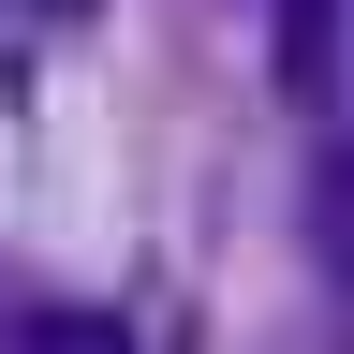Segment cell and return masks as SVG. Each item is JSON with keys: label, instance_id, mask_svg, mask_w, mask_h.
I'll list each match as a JSON object with an SVG mask.
<instances>
[{"label": "cell", "instance_id": "7a4b0ae2", "mask_svg": "<svg viewBox=\"0 0 354 354\" xmlns=\"http://www.w3.org/2000/svg\"><path fill=\"white\" fill-rule=\"evenodd\" d=\"M310 251H325V281L354 295V148H339L325 177H310Z\"/></svg>", "mask_w": 354, "mask_h": 354}, {"label": "cell", "instance_id": "6da1fadb", "mask_svg": "<svg viewBox=\"0 0 354 354\" xmlns=\"http://www.w3.org/2000/svg\"><path fill=\"white\" fill-rule=\"evenodd\" d=\"M339 0H281V88H295V104H339Z\"/></svg>", "mask_w": 354, "mask_h": 354}, {"label": "cell", "instance_id": "3957f363", "mask_svg": "<svg viewBox=\"0 0 354 354\" xmlns=\"http://www.w3.org/2000/svg\"><path fill=\"white\" fill-rule=\"evenodd\" d=\"M30 354H133V339H118V310H44Z\"/></svg>", "mask_w": 354, "mask_h": 354}]
</instances>
